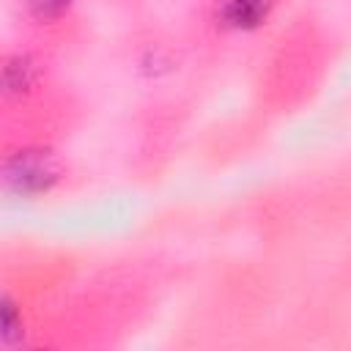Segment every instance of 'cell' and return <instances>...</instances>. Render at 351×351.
Listing matches in <instances>:
<instances>
[{"label":"cell","instance_id":"obj_4","mask_svg":"<svg viewBox=\"0 0 351 351\" xmlns=\"http://www.w3.org/2000/svg\"><path fill=\"white\" fill-rule=\"evenodd\" d=\"M30 14L41 22H55L63 14H69V8L74 5V0H27Z\"/></svg>","mask_w":351,"mask_h":351},{"label":"cell","instance_id":"obj_2","mask_svg":"<svg viewBox=\"0 0 351 351\" xmlns=\"http://www.w3.org/2000/svg\"><path fill=\"white\" fill-rule=\"evenodd\" d=\"M49 176H52V170L38 156H27L25 154L19 165L8 162V178L16 181L22 189H44Z\"/></svg>","mask_w":351,"mask_h":351},{"label":"cell","instance_id":"obj_3","mask_svg":"<svg viewBox=\"0 0 351 351\" xmlns=\"http://www.w3.org/2000/svg\"><path fill=\"white\" fill-rule=\"evenodd\" d=\"M33 85V63L25 55L8 58L3 69V90L5 96H22Z\"/></svg>","mask_w":351,"mask_h":351},{"label":"cell","instance_id":"obj_1","mask_svg":"<svg viewBox=\"0 0 351 351\" xmlns=\"http://www.w3.org/2000/svg\"><path fill=\"white\" fill-rule=\"evenodd\" d=\"M274 0H222L217 8V22L225 30H255L271 16Z\"/></svg>","mask_w":351,"mask_h":351}]
</instances>
